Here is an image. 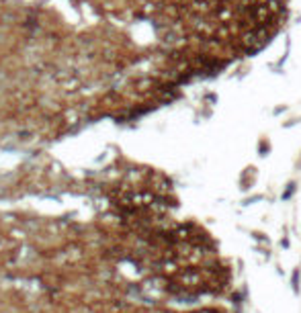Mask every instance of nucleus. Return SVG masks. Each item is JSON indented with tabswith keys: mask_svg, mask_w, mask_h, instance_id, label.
Listing matches in <instances>:
<instances>
[{
	"mask_svg": "<svg viewBox=\"0 0 301 313\" xmlns=\"http://www.w3.org/2000/svg\"><path fill=\"white\" fill-rule=\"evenodd\" d=\"M199 313H213V311H199Z\"/></svg>",
	"mask_w": 301,
	"mask_h": 313,
	"instance_id": "nucleus-1",
	"label": "nucleus"
}]
</instances>
